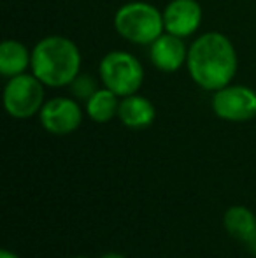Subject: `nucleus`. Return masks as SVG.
<instances>
[{
  "label": "nucleus",
  "mask_w": 256,
  "mask_h": 258,
  "mask_svg": "<svg viewBox=\"0 0 256 258\" xmlns=\"http://www.w3.org/2000/svg\"><path fill=\"white\" fill-rule=\"evenodd\" d=\"M70 86H72V93H74L75 97L86 99V100L97 92L95 81H93L90 76H77V78L70 83Z\"/></svg>",
  "instance_id": "obj_14"
},
{
  "label": "nucleus",
  "mask_w": 256,
  "mask_h": 258,
  "mask_svg": "<svg viewBox=\"0 0 256 258\" xmlns=\"http://www.w3.org/2000/svg\"><path fill=\"white\" fill-rule=\"evenodd\" d=\"M75 258H90V256H75Z\"/></svg>",
  "instance_id": "obj_18"
},
{
  "label": "nucleus",
  "mask_w": 256,
  "mask_h": 258,
  "mask_svg": "<svg viewBox=\"0 0 256 258\" xmlns=\"http://www.w3.org/2000/svg\"><path fill=\"white\" fill-rule=\"evenodd\" d=\"M118 34L133 44H151L165 30L163 14L147 2H130L114 16Z\"/></svg>",
  "instance_id": "obj_3"
},
{
  "label": "nucleus",
  "mask_w": 256,
  "mask_h": 258,
  "mask_svg": "<svg viewBox=\"0 0 256 258\" xmlns=\"http://www.w3.org/2000/svg\"><path fill=\"white\" fill-rule=\"evenodd\" d=\"M118 109H120V102H118V95L111 92L109 88L97 90L88 100H86V112L88 116L97 123H107L118 116Z\"/></svg>",
  "instance_id": "obj_13"
},
{
  "label": "nucleus",
  "mask_w": 256,
  "mask_h": 258,
  "mask_svg": "<svg viewBox=\"0 0 256 258\" xmlns=\"http://www.w3.org/2000/svg\"><path fill=\"white\" fill-rule=\"evenodd\" d=\"M246 246H247V249H249V251L253 253V255H256V235H254L253 239H251L249 242H247Z\"/></svg>",
  "instance_id": "obj_16"
},
{
  "label": "nucleus",
  "mask_w": 256,
  "mask_h": 258,
  "mask_svg": "<svg viewBox=\"0 0 256 258\" xmlns=\"http://www.w3.org/2000/svg\"><path fill=\"white\" fill-rule=\"evenodd\" d=\"M151 61L156 69L163 72H176L188 60L183 39L172 34H161L154 42H151Z\"/></svg>",
  "instance_id": "obj_9"
},
{
  "label": "nucleus",
  "mask_w": 256,
  "mask_h": 258,
  "mask_svg": "<svg viewBox=\"0 0 256 258\" xmlns=\"http://www.w3.org/2000/svg\"><path fill=\"white\" fill-rule=\"evenodd\" d=\"M202 23V7L197 0H172L163 11L165 30L185 39L197 32Z\"/></svg>",
  "instance_id": "obj_8"
},
{
  "label": "nucleus",
  "mask_w": 256,
  "mask_h": 258,
  "mask_svg": "<svg viewBox=\"0 0 256 258\" xmlns=\"http://www.w3.org/2000/svg\"><path fill=\"white\" fill-rule=\"evenodd\" d=\"M39 116H41L42 126L55 136H67L75 132L82 121V111L79 104L67 97H56L48 100L42 105Z\"/></svg>",
  "instance_id": "obj_7"
},
{
  "label": "nucleus",
  "mask_w": 256,
  "mask_h": 258,
  "mask_svg": "<svg viewBox=\"0 0 256 258\" xmlns=\"http://www.w3.org/2000/svg\"><path fill=\"white\" fill-rule=\"evenodd\" d=\"M212 111L225 121H249L256 116V92L242 85L225 86L214 92Z\"/></svg>",
  "instance_id": "obj_6"
},
{
  "label": "nucleus",
  "mask_w": 256,
  "mask_h": 258,
  "mask_svg": "<svg viewBox=\"0 0 256 258\" xmlns=\"http://www.w3.org/2000/svg\"><path fill=\"white\" fill-rule=\"evenodd\" d=\"M154 105L140 95H128L123 97V100L120 102V109H118V118L121 119L125 126L133 130H140L149 126L154 121Z\"/></svg>",
  "instance_id": "obj_10"
},
{
  "label": "nucleus",
  "mask_w": 256,
  "mask_h": 258,
  "mask_svg": "<svg viewBox=\"0 0 256 258\" xmlns=\"http://www.w3.org/2000/svg\"><path fill=\"white\" fill-rule=\"evenodd\" d=\"M186 65L200 88L218 92L228 86L235 76L237 53L228 37L219 32H209L190 46Z\"/></svg>",
  "instance_id": "obj_1"
},
{
  "label": "nucleus",
  "mask_w": 256,
  "mask_h": 258,
  "mask_svg": "<svg viewBox=\"0 0 256 258\" xmlns=\"http://www.w3.org/2000/svg\"><path fill=\"white\" fill-rule=\"evenodd\" d=\"M223 225L233 239H239L244 244L256 235V216L251 209L244 206H232L223 216Z\"/></svg>",
  "instance_id": "obj_12"
},
{
  "label": "nucleus",
  "mask_w": 256,
  "mask_h": 258,
  "mask_svg": "<svg viewBox=\"0 0 256 258\" xmlns=\"http://www.w3.org/2000/svg\"><path fill=\"white\" fill-rule=\"evenodd\" d=\"M100 258H125V256L120 255V253H106V255H102Z\"/></svg>",
  "instance_id": "obj_17"
},
{
  "label": "nucleus",
  "mask_w": 256,
  "mask_h": 258,
  "mask_svg": "<svg viewBox=\"0 0 256 258\" xmlns=\"http://www.w3.org/2000/svg\"><path fill=\"white\" fill-rule=\"evenodd\" d=\"M32 72L44 86L62 88L74 81L81 69L77 46L62 35H49L35 44L32 51Z\"/></svg>",
  "instance_id": "obj_2"
},
{
  "label": "nucleus",
  "mask_w": 256,
  "mask_h": 258,
  "mask_svg": "<svg viewBox=\"0 0 256 258\" xmlns=\"http://www.w3.org/2000/svg\"><path fill=\"white\" fill-rule=\"evenodd\" d=\"M99 74L104 86L118 97H128L137 93L144 79L140 61L127 51H111L102 58Z\"/></svg>",
  "instance_id": "obj_4"
},
{
  "label": "nucleus",
  "mask_w": 256,
  "mask_h": 258,
  "mask_svg": "<svg viewBox=\"0 0 256 258\" xmlns=\"http://www.w3.org/2000/svg\"><path fill=\"white\" fill-rule=\"evenodd\" d=\"M0 258H20V256H18L16 253L9 251V249H2V251H0Z\"/></svg>",
  "instance_id": "obj_15"
},
{
  "label": "nucleus",
  "mask_w": 256,
  "mask_h": 258,
  "mask_svg": "<svg viewBox=\"0 0 256 258\" xmlns=\"http://www.w3.org/2000/svg\"><path fill=\"white\" fill-rule=\"evenodd\" d=\"M32 65V53L20 41L7 39L0 44V74L4 78L25 74V71Z\"/></svg>",
  "instance_id": "obj_11"
},
{
  "label": "nucleus",
  "mask_w": 256,
  "mask_h": 258,
  "mask_svg": "<svg viewBox=\"0 0 256 258\" xmlns=\"http://www.w3.org/2000/svg\"><path fill=\"white\" fill-rule=\"evenodd\" d=\"M44 105L42 81L34 74H20L9 79L4 88V107L16 119H27L41 112Z\"/></svg>",
  "instance_id": "obj_5"
}]
</instances>
